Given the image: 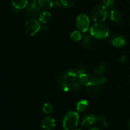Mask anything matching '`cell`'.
<instances>
[{"mask_svg":"<svg viewBox=\"0 0 130 130\" xmlns=\"http://www.w3.org/2000/svg\"><path fill=\"white\" fill-rule=\"evenodd\" d=\"M107 81L105 77H91L86 83V88L89 93L93 95L99 93L102 90V85Z\"/></svg>","mask_w":130,"mask_h":130,"instance_id":"6da1fadb","label":"cell"},{"mask_svg":"<svg viewBox=\"0 0 130 130\" xmlns=\"http://www.w3.org/2000/svg\"><path fill=\"white\" fill-rule=\"evenodd\" d=\"M91 36L98 39H103L109 36V30L108 27L102 23L95 24L90 29Z\"/></svg>","mask_w":130,"mask_h":130,"instance_id":"7a4b0ae2","label":"cell"},{"mask_svg":"<svg viewBox=\"0 0 130 130\" xmlns=\"http://www.w3.org/2000/svg\"><path fill=\"white\" fill-rule=\"evenodd\" d=\"M79 116L76 112H69L63 119V128L65 130H70L75 128L78 124Z\"/></svg>","mask_w":130,"mask_h":130,"instance_id":"3957f363","label":"cell"},{"mask_svg":"<svg viewBox=\"0 0 130 130\" xmlns=\"http://www.w3.org/2000/svg\"><path fill=\"white\" fill-rule=\"evenodd\" d=\"M107 14V8L103 5H99L92 9L91 11V17L93 21L101 22L106 19Z\"/></svg>","mask_w":130,"mask_h":130,"instance_id":"277c9868","label":"cell"},{"mask_svg":"<svg viewBox=\"0 0 130 130\" xmlns=\"http://www.w3.org/2000/svg\"><path fill=\"white\" fill-rule=\"evenodd\" d=\"M41 25L39 22L34 19L28 20L25 24V32L30 36H34L41 30Z\"/></svg>","mask_w":130,"mask_h":130,"instance_id":"5b68a950","label":"cell"},{"mask_svg":"<svg viewBox=\"0 0 130 130\" xmlns=\"http://www.w3.org/2000/svg\"><path fill=\"white\" fill-rule=\"evenodd\" d=\"M90 19L86 15L81 14L77 17L76 20V26L77 29L81 32H85L87 31L90 27Z\"/></svg>","mask_w":130,"mask_h":130,"instance_id":"8992f818","label":"cell"},{"mask_svg":"<svg viewBox=\"0 0 130 130\" xmlns=\"http://www.w3.org/2000/svg\"><path fill=\"white\" fill-rule=\"evenodd\" d=\"M40 11V6L37 4L36 0H32L25 10V15L28 18L36 17Z\"/></svg>","mask_w":130,"mask_h":130,"instance_id":"52a82bcc","label":"cell"},{"mask_svg":"<svg viewBox=\"0 0 130 130\" xmlns=\"http://www.w3.org/2000/svg\"><path fill=\"white\" fill-rule=\"evenodd\" d=\"M55 125V120L51 116L46 117L42 121L41 126L44 130H53Z\"/></svg>","mask_w":130,"mask_h":130,"instance_id":"ba28073f","label":"cell"},{"mask_svg":"<svg viewBox=\"0 0 130 130\" xmlns=\"http://www.w3.org/2000/svg\"><path fill=\"white\" fill-rule=\"evenodd\" d=\"M112 44L116 47L121 48L126 44V39L121 34H116L111 38Z\"/></svg>","mask_w":130,"mask_h":130,"instance_id":"9c48e42d","label":"cell"},{"mask_svg":"<svg viewBox=\"0 0 130 130\" xmlns=\"http://www.w3.org/2000/svg\"><path fill=\"white\" fill-rule=\"evenodd\" d=\"M96 121V118L93 114H88L83 118L81 125L83 127H90L93 125Z\"/></svg>","mask_w":130,"mask_h":130,"instance_id":"30bf717a","label":"cell"},{"mask_svg":"<svg viewBox=\"0 0 130 130\" xmlns=\"http://www.w3.org/2000/svg\"><path fill=\"white\" fill-rule=\"evenodd\" d=\"M77 77V74L74 70H68L65 72L63 79L67 83H72L74 82Z\"/></svg>","mask_w":130,"mask_h":130,"instance_id":"8fae6325","label":"cell"},{"mask_svg":"<svg viewBox=\"0 0 130 130\" xmlns=\"http://www.w3.org/2000/svg\"><path fill=\"white\" fill-rule=\"evenodd\" d=\"M13 6L17 9L22 10L25 8L28 4V0H11Z\"/></svg>","mask_w":130,"mask_h":130,"instance_id":"7c38bea8","label":"cell"},{"mask_svg":"<svg viewBox=\"0 0 130 130\" xmlns=\"http://www.w3.org/2000/svg\"><path fill=\"white\" fill-rule=\"evenodd\" d=\"M52 18V15L48 11H44L41 13L39 15V20L43 24H47Z\"/></svg>","mask_w":130,"mask_h":130,"instance_id":"4fadbf2b","label":"cell"},{"mask_svg":"<svg viewBox=\"0 0 130 130\" xmlns=\"http://www.w3.org/2000/svg\"><path fill=\"white\" fill-rule=\"evenodd\" d=\"M110 19L114 22H119L122 19V15L118 10H113L110 11Z\"/></svg>","mask_w":130,"mask_h":130,"instance_id":"5bb4252c","label":"cell"},{"mask_svg":"<svg viewBox=\"0 0 130 130\" xmlns=\"http://www.w3.org/2000/svg\"><path fill=\"white\" fill-rule=\"evenodd\" d=\"M38 5L41 8L44 10H48L53 7V3L51 0H39Z\"/></svg>","mask_w":130,"mask_h":130,"instance_id":"9a60e30c","label":"cell"},{"mask_svg":"<svg viewBox=\"0 0 130 130\" xmlns=\"http://www.w3.org/2000/svg\"><path fill=\"white\" fill-rule=\"evenodd\" d=\"M88 107V102L87 100H82L77 103L76 109L79 112H84L87 110Z\"/></svg>","mask_w":130,"mask_h":130,"instance_id":"2e32d148","label":"cell"},{"mask_svg":"<svg viewBox=\"0 0 130 130\" xmlns=\"http://www.w3.org/2000/svg\"><path fill=\"white\" fill-rule=\"evenodd\" d=\"M92 42L93 41L91 36L88 34H85L83 38V44L84 46L87 48H90L91 44H92Z\"/></svg>","mask_w":130,"mask_h":130,"instance_id":"e0dca14e","label":"cell"},{"mask_svg":"<svg viewBox=\"0 0 130 130\" xmlns=\"http://www.w3.org/2000/svg\"><path fill=\"white\" fill-rule=\"evenodd\" d=\"M70 37L74 41H79L83 38L81 32L79 31V30H75L73 32L71 33Z\"/></svg>","mask_w":130,"mask_h":130,"instance_id":"ac0fdd59","label":"cell"},{"mask_svg":"<svg viewBox=\"0 0 130 130\" xmlns=\"http://www.w3.org/2000/svg\"><path fill=\"white\" fill-rule=\"evenodd\" d=\"M43 110L44 114H50L53 112V107L50 103H46L44 104L43 107Z\"/></svg>","mask_w":130,"mask_h":130,"instance_id":"d6986e66","label":"cell"},{"mask_svg":"<svg viewBox=\"0 0 130 130\" xmlns=\"http://www.w3.org/2000/svg\"><path fill=\"white\" fill-rule=\"evenodd\" d=\"M79 76V83L81 85H86V83H88L89 80V77L88 76H87L85 72L82 74H78Z\"/></svg>","mask_w":130,"mask_h":130,"instance_id":"ffe728a7","label":"cell"},{"mask_svg":"<svg viewBox=\"0 0 130 130\" xmlns=\"http://www.w3.org/2000/svg\"><path fill=\"white\" fill-rule=\"evenodd\" d=\"M76 0H60V3L63 7L70 8L74 5Z\"/></svg>","mask_w":130,"mask_h":130,"instance_id":"44dd1931","label":"cell"},{"mask_svg":"<svg viewBox=\"0 0 130 130\" xmlns=\"http://www.w3.org/2000/svg\"><path fill=\"white\" fill-rule=\"evenodd\" d=\"M105 69H106V66L104 64H100L94 69V73L98 75L102 74L105 72Z\"/></svg>","mask_w":130,"mask_h":130,"instance_id":"7402d4cb","label":"cell"},{"mask_svg":"<svg viewBox=\"0 0 130 130\" xmlns=\"http://www.w3.org/2000/svg\"><path fill=\"white\" fill-rule=\"evenodd\" d=\"M102 3L104 4V6L108 9H112L114 6V0H101Z\"/></svg>","mask_w":130,"mask_h":130,"instance_id":"603a6c76","label":"cell"},{"mask_svg":"<svg viewBox=\"0 0 130 130\" xmlns=\"http://www.w3.org/2000/svg\"><path fill=\"white\" fill-rule=\"evenodd\" d=\"M98 120L104 126V127H107L108 125H109L107 121L106 118L103 116H100L98 117Z\"/></svg>","mask_w":130,"mask_h":130,"instance_id":"cb8c5ba5","label":"cell"},{"mask_svg":"<svg viewBox=\"0 0 130 130\" xmlns=\"http://www.w3.org/2000/svg\"><path fill=\"white\" fill-rule=\"evenodd\" d=\"M72 88L73 89L74 91H79L80 89V84L79 83H74V84L72 85Z\"/></svg>","mask_w":130,"mask_h":130,"instance_id":"d4e9b609","label":"cell"},{"mask_svg":"<svg viewBox=\"0 0 130 130\" xmlns=\"http://www.w3.org/2000/svg\"><path fill=\"white\" fill-rule=\"evenodd\" d=\"M62 89L64 91H68L70 89V86L67 84V83H63L62 84Z\"/></svg>","mask_w":130,"mask_h":130,"instance_id":"484cf974","label":"cell"},{"mask_svg":"<svg viewBox=\"0 0 130 130\" xmlns=\"http://www.w3.org/2000/svg\"><path fill=\"white\" fill-rule=\"evenodd\" d=\"M125 60H126L125 56H122V57H121L120 58H119V61L121 62H124V61H125Z\"/></svg>","mask_w":130,"mask_h":130,"instance_id":"4316f807","label":"cell"},{"mask_svg":"<svg viewBox=\"0 0 130 130\" xmlns=\"http://www.w3.org/2000/svg\"><path fill=\"white\" fill-rule=\"evenodd\" d=\"M89 130H100L99 128L97 127H93V128H91V129H90Z\"/></svg>","mask_w":130,"mask_h":130,"instance_id":"83f0119b","label":"cell"},{"mask_svg":"<svg viewBox=\"0 0 130 130\" xmlns=\"http://www.w3.org/2000/svg\"><path fill=\"white\" fill-rule=\"evenodd\" d=\"M128 128H129V129H130V120L128 121Z\"/></svg>","mask_w":130,"mask_h":130,"instance_id":"f1b7e54d","label":"cell"},{"mask_svg":"<svg viewBox=\"0 0 130 130\" xmlns=\"http://www.w3.org/2000/svg\"><path fill=\"white\" fill-rule=\"evenodd\" d=\"M74 130H81V129H74Z\"/></svg>","mask_w":130,"mask_h":130,"instance_id":"f546056e","label":"cell"}]
</instances>
